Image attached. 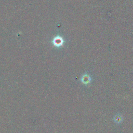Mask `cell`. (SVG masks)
I'll return each instance as SVG.
<instances>
[{
  "mask_svg": "<svg viewBox=\"0 0 133 133\" xmlns=\"http://www.w3.org/2000/svg\"><path fill=\"white\" fill-rule=\"evenodd\" d=\"M113 121L115 123L120 124L122 123V122L123 121V117L121 114H116L113 117Z\"/></svg>",
  "mask_w": 133,
  "mask_h": 133,
  "instance_id": "6da1fadb",
  "label": "cell"
},
{
  "mask_svg": "<svg viewBox=\"0 0 133 133\" xmlns=\"http://www.w3.org/2000/svg\"><path fill=\"white\" fill-rule=\"evenodd\" d=\"M91 81V79L88 75H84L82 78V82L83 84H85V85H87V84L90 83Z\"/></svg>",
  "mask_w": 133,
  "mask_h": 133,
  "instance_id": "7a4b0ae2",
  "label": "cell"
}]
</instances>
